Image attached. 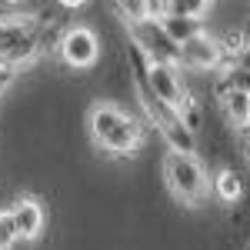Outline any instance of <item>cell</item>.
I'll return each mask as SVG.
<instances>
[{
    "mask_svg": "<svg viewBox=\"0 0 250 250\" xmlns=\"http://www.w3.org/2000/svg\"><path fill=\"white\" fill-rule=\"evenodd\" d=\"M160 23L167 27V34H170L177 43H184L187 37H193L197 30H200V20H187V17H170V14H164Z\"/></svg>",
    "mask_w": 250,
    "mask_h": 250,
    "instance_id": "cell-12",
    "label": "cell"
},
{
    "mask_svg": "<svg viewBox=\"0 0 250 250\" xmlns=\"http://www.w3.org/2000/svg\"><path fill=\"white\" fill-rule=\"evenodd\" d=\"M180 63H170V60H150L147 70H140V80L154 90L167 107H173L177 114H187L190 110V94L184 87V80L177 74Z\"/></svg>",
    "mask_w": 250,
    "mask_h": 250,
    "instance_id": "cell-4",
    "label": "cell"
},
{
    "mask_svg": "<svg viewBox=\"0 0 250 250\" xmlns=\"http://www.w3.org/2000/svg\"><path fill=\"white\" fill-rule=\"evenodd\" d=\"M130 37H134L137 50L147 54V60H170V63H180V43L167 34V27L160 23V17L134 23V27H130Z\"/></svg>",
    "mask_w": 250,
    "mask_h": 250,
    "instance_id": "cell-5",
    "label": "cell"
},
{
    "mask_svg": "<svg viewBox=\"0 0 250 250\" xmlns=\"http://www.w3.org/2000/svg\"><path fill=\"white\" fill-rule=\"evenodd\" d=\"M247 160H250V150H247Z\"/></svg>",
    "mask_w": 250,
    "mask_h": 250,
    "instance_id": "cell-20",
    "label": "cell"
},
{
    "mask_svg": "<svg viewBox=\"0 0 250 250\" xmlns=\"http://www.w3.org/2000/svg\"><path fill=\"white\" fill-rule=\"evenodd\" d=\"M60 7H70V10H74V7H83V3H87V0H57Z\"/></svg>",
    "mask_w": 250,
    "mask_h": 250,
    "instance_id": "cell-16",
    "label": "cell"
},
{
    "mask_svg": "<svg viewBox=\"0 0 250 250\" xmlns=\"http://www.w3.org/2000/svg\"><path fill=\"white\" fill-rule=\"evenodd\" d=\"M247 104H250V90H247Z\"/></svg>",
    "mask_w": 250,
    "mask_h": 250,
    "instance_id": "cell-19",
    "label": "cell"
},
{
    "mask_svg": "<svg viewBox=\"0 0 250 250\" xmlns=\"http://www.w3.org/2000/svg\"><path fill=\"white\" fill-rule=\"evenodd\" d=\"M114 3V10L120 14V20L127 23V27H134V23H144V20L154 17V10H150V0H110Z\"/></svg>",
    "mask_w": 250,
    "mask_h": 250,
    "instance_id": "cell-10",
    "label": "cell"
},
{
    "mask_svg": "<svg viewBox=\"0 0 250 250\" xmlns=\"http://www.w3.org/2000/svg\"><path fill=\"white\" fill-rule=\"evenodd\" d=\"M220 104H224V114L233 120V127H244L250 120V104H247V90H224L220 97Z\"/></svg>",
    "mask_w": 250,
    "mask_h": 250,
    "instance_id": "cell-9",
    "label": "cell"
},
{
    "mask_svg": "<svg viewBox=\"0 0 250 250\" xmlns=\"http://www.w3.org/2000/svg\"><path fill=\"white\" fill-rule=\"evenodd\" d=\"M7 3H20V0H7Z\"/></svg>",
    "mask_w": 250,
    "mask_h": 250,
    "instance_id": "cell-18",
    "label": "cell"
},
{
    "mask_svg": "<svg viewBox=\"0 0 250 250\" xmlns=\"http://www.w3.org/2000/svg\"><path fill=\"white\" fill-rule=\"evenodd\" d=\"M217 197H220L224 204H233V200L240 197V180H237L233 170H220L217 173Z\"/></svg>",
    "mask_w": 250,
    "mask_h": 250,
    "instance_id": "cell-13",
    "label": "cell"
},
{
    "mask_svg": "<svg viewBox=\"0 0 250 250\" xmlns=\"http://www.w3.org/2000/svg\"><path fill=\"white\" fill-rule=\"evenodd\" d=\"M90 137L100 150L114 157H134L140 140H144V130L127 110H120L114 104H94L90 107Z\"/></svg>",
    "mask_w": 250,
    "mask_h": 250,
    "instance_id": "cell-1",
    "label": "cell"
},
{
    "mask_svg": "<svg viewBox=\"0 0 250 250\" xmlns=\"http://www.w3.org/2000/svg\"><path fill=\"white\" fill-rule=\"evenodd\" d=\"M213 0H164V14L170 17H187V20H204Z\"/></svg>",
    "mask_w": 250,
    "mask_h": 250,
    "instance_id": "cell-11",
    "label": "cell"
},
{
    "mask_svg": "<svg viewBox=\"0 0 250 250\" xmlns=\"http://www.w3.org/2000/svg\"><path fill=\"white\" fill-rule=\"evenodd\" d=\"M164 180H167L173 197L187 207H197L207 193V170L187 150H170L164 157Z\"/></svg>",
    "mask_w": 250,
    "mask_h": 250,
    "instance_id": "cell-3",
    "label": "cell"
},
{
    "mask_svg": "<svg viewBox=\"0 0 250 250\" xmlns=\"http://www.w3.org/2000/svg\"><path fill=\"white\" fill-rule=\"evenodd\" d=\"M20 240L17 224H14V210H0V250H14V244Z\"/></svg>",
    "mask_w": 250,
    "mask_h": 250,
    "instance_id": "cell-14",
    "label": "cell"
},
{
    "mask_svg": "<svg viewBox=\"0 0 250 250\" xmlns=\"http://www.w3.org/2000/svg\"><path fill=\"white\" fill-rule=\"evenodd\" d=\"M14 74H17L14 67H0V94H3V90L14 83Z\"/></svg>",
    "mask_w": 250,
    "mask_h": 250,
    "instance_id": "cell-15",
    "label": "cell"
},
{
    "mask_svg": "<svg viewBox=\"0 0 250 250\" xmlns=\"http://www.w3.org/2000/svg\"><path fill=\"white\" fill-rule=\"evenodd\" d=\"M40 50V23L34 17H0V67H27Z\"/></svg>",
    "mask_w": 250,
    "mask_h": 250,
    "instance_id": "cell-2",
    "label": "cell"
},
{
    "mask_svg": "<svg viewBox=\"0 0 250 250\" xmlns=\"http://www.w3.org/2000/svg\"><path fill=\"white\" fill-rule=\"evenodd\" d=\"M10 210H14V224H17L20 240H37L40 230H43V220H47L43 207H40L34 197H20Z\"/></svg>",
    "mask_w": 250,
    "mask_h": 250,
    "instance_id": "cell-8",
    "label": "cell"
},
{
    "mask_svg": "<svg viewBox=\"0 0 250 250\" xmlns=\"http://www.w3.org/2000/svg\"><path fill=\"white\" fill-rule=\"evenodd\" d=\"M224 63V43L204 30H197L193 37L180 43V67L190 70H217Z\"/></svg>",
    "mask_w": 250,
    "mask_h": 250,
    "instance_id": "cell-7",
    "label": "cell"
},
{
    "mask_svg": "<svg viewBox=\"0 0 250 250\" xmlns=\"http://www.w3.org/2000/svg\"><path fill=\"white\" fill-rule=\"evenodd\" d=\"M57 50H60V60L67 67L87 70V67H94L97 60H100V37H97L90 27L77 23V27L63 30V37L57 40Z\"/></svg>",
    "mask_w": 250,
    "mask_h": 250,
    "instance_id": "cell-6",
    "label": "cell"
},
{
    "mask_svg": "<svg viewBox=\"0 0 250 250\" xmlns=\"http://www.w3.org/2000/svg\"><path fill=\"white\" fill-rule=\"evenodd\" d=\"M240 134H244V140H247V147H250V120L244 124V127H240Z\"/></svg>",
    "mask_w": 250,
    "mask_h": 250,
    "instance_id": "cell-17",
    "label": "cell"
}]
</instances>
